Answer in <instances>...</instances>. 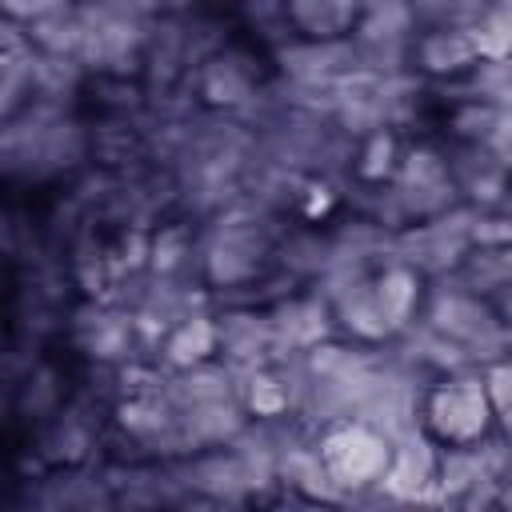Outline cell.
<instances>
[{"mask_svg":"<svg viewBox=\"0 0 512 512\" xmlns=\"http://www.w3.org/2000/svg\"><path fill=\"white\" fill-rule=\"evenodd\" d=\"M312 448L324 464V472L332 476V484L340 488V496H356V492H372L388 468V452L392 440L380 436L376 428H368L364 420H332L324 428H316Z\"/></svg>","mask_w":512,"mask_h":512,"instance_id":"obj_2","label":"cell"},{"mask_svg":"<svg viewBox=\"0 0 512 512\" xmlns=\"http://www.w3.org/2000/svg\"><path fill=\"white\" fill-rule=\"evenodd\" d=\"M356 16H360V4H332V0L284 4V20H288L292 36L296 40H316V44L348 40L352 28H356Z\"/></svg>","mask_w":512,"mask_h":512,"instance_id":"obj_7","label":"cell"},{"mask_svg":"<svg viewBox=\"0 0 512 512\" xmlns=\"http://www.w3.org/2000/svg\"><path fill=\"white\" fill-rule=\"evenodd\" d=\"M160 360L168 372H188V368L216 360V316L196 312V316L180 320L176 328H168L160 340Z\"/></svg>","mask_w":512,"mask_h":512,"instance_id":"obj_6","label":"cell"},{"mask_svg":"<svg viewBox=\"0 0 512 512\" xmlns=\"http://www.w3.org/2000/svg\"><path fill=\"white\" fill-rule=\"evenodd\" d=\"M420 432L436 448H472L484 436L500 432L488 408V396L480 388V372H456L440 376L420 396Z\"/></svg>","mask_w":512,"mask_h":512,"instance_id":"obj_1","label":"cell"},{"mask_svg":"<svg viewBox=\"0 0 512 512\" xmlns=\"http://www.w3.org/2000/svg\"><path fill=\"white\" fill-rule=\"evenodd\" d=\"M400 152H404V148H400V136H396L392 128L368 132L364 140H356L348 172H352V180H356L360 188H384V184L392 180L396 164H400Z\"/></svg>","mask_w":512,"mask_h":512,"instance_id":"obj_8","label":"cell"},{"mask_svg":"<svg viewBox=\"0 0 512 512\" xmlns=\"http://www.w3.org/2000/svg\"><path fill=\"white\" fill-rule=\"evenodd\" d=\"M372 300H376V312L384 320V332L388 340L404 336L416 320H420V304H424V280L400 264V260H384L376 272H372Z\"/></svg>","mask_w":512,"mask_h":512,"instance_id":"obj_5","label":"cell"},{"mask_svg":"<svg viewBox=\"0 0 512 512\" xmlns=\"http://www.w3.org/2000/svg\"><path fill=\"white\" fill-rule=\"evenodd\" d=\"M508 116V108H492V104H480V100H464L456 96L452 112H448V136L456 144H484L488 132Z\"/></svg>","mask_w":512,"mask_h":512,"instance_id":"obj_10","label":"cell"},{"mask_svg":"<svg viewBox=\"0 0 512 512\" xmlns=\"http://www.w3.org/2000/svg\"><path fill=\"white\" fill-rule=\"evenodd\" d=\"M268 512H336V508H328V504H312V500H300V496H280Z\"/></svg>","mask_w":512,"mask_h":512,"instance_id":"obj_11","label":"cell"},{"mask_svg":"<svg viewBox=\"0 0 512 512\" xmlns=\"http://www.w3.org/2000/svg\"><path fill=\"white\" fill-rule=\"evenodd\" d=\"M476 60L468 28H420L408 44V72L416 80H460Z\"/></svg>","mask_w":512,"mask_h":512,"instance_id":"obj_4","label":"cell"},{"mask_svg":"<svg viewBox=\"0 0 512 512\" xmlns=\"http://www.w3.org/2000/svg\"><path fill=\"white\" fill-rule=\"evenodd\" d=\"M436 460H440V448L420 428H412L392 440L388 468L376 488L396 504H428L436 500Z\"/></svg>","mask_w":512,"mask_h":512,"instance_id":"obj_3","label":"cell"},{"mask_svg":"<svg viewBox=\"0 0 512 512\" xmlns=\"http://www.w3.org/2000/svg\"><path fill=\"white\" fill-rule=\"evenodd\" d=\"M12 408H16V404H12V396L0 388V428H4V420H8V412H12Z\"/></svg>","mask_w":512,"mask_h":512,"instance_id":"obj_12","label":"cell"},{"mask_svg":"<svg viewBox=\"0 0 512 512\" xmlns=\"http://www.w3.org/2000/svg\"><path fill=\"white\" fill-rule=\"evenodd\" d=\"M468 40L480 60H508L512 48V4H480V16L468 28Z\"/></svg>","mask_w":512,"mask_h":512,"instance_id":"obj_9","label":"cell"}]
</instances>
